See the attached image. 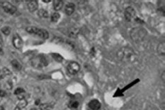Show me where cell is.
Wrapping results in <instances>:
<instances>
[{"label": "cell", "instance_id": "cell-17", "mask_svg": "<svg viewBox=\"0 0 165 110\" xmlns=\"http://www.w3.org/2000/svg\"><path fill=\"white\" fill-rule=\"evenodd\" d=\"M38 15L40 18H47L49 17V14H48V12L46 10L44 9H40L38 11Z\"/></svg>", "mask_w": 165, "mask_h": 110}, {"label": "cell", "instance_id": "cell-23", "mask_svg": "<svg viewBox=\"0 0 165 110\" xmlns=\"http://www.w3.org/2000/svg\"><path fill=\"white\" fill-rule=\"evenodd\" d=\"M11 32V29L9 27H4L1 29V32L4 34V35L8 36L9 35Z\"/></svg>", "mask_w": 165, "mask_h": 110}, {"label": "cell", "instance_id": "cell-16", "mask_svg": "<svg viewBox=\"0 0 165 110\" xmlns=\"http://www.w3.org/2000/svg\"><path fill=\"white\" fill-rule=\"evenodd\" d=\"M39 108L41 110H52L53 109V105L50 103H43V104H40Z\"/></svg>", "mask_w": 165, "mask_h": 110}, {"label": "cell", "instance_id": "cell-10", "mask_svg": "<svg viewBox=\"0 0 165 110\" xmlns=\"http://www.w3.org/2000/svg\"><path fill=\"white\" fill-rule=\"evenodd\" d=\"M13 44L14 47L17 49H21L23 47V41L22 40L21 37L18 34L15 35L13 38Z\"/></svg>", "mask_w": 165, "mask_h": 110}, {"label": "cell", "instance_id": "cell-22", "mask_svg": "<svg viewBox=\"0 0 165 110\" xmlns=\"http://www.w3.org/2000/svg\"><path fill=\"white\" fill-rule=\"evenodd\" d=\"M60 18V14L59 13H54L51 16V20L53 22H56Z\"/></svg>", "mask_w": 165, "mask_h": 110}, {"label": "cell", "instance_id": "cell-24", "mask_svg": "<svg viewBox=\"0 0 165 110\" xmlns=\"http://www.w3.org/2000/svg\"><path fill=\"white\" fill-rule=\"evenodd\" d=\"M25 93V89L21 88V87H18L14 91V94L16 96H19V95H21V94H24Z\"/></svg>", "mask_w": 165, "mask_h": 110}, {"label": "cell", "instance_id": "cell-13", "mask_svg": "<svg viewBox=\"0 0 165 110\" xmlns=\"http://www.w3.org/2000/svg\"><path fill=\"white\" fill-rule=\"evenodd\" d=\"M11 74V71L7 68H4L0 70V80L4 79L5 77L10 75Z\"/></svg>", "mask_w": 165, "mask_h": 110}, {"label": "cell", "instance_id": "cell-8", "mask_svg": "<svg viewBox=\"0 0 165 110\" xmlns=\"http://www.w3.org/2000/svg\"><path fill=\"white\" fill-rule=\"evenodd\" d=\"M64 34H66V36H68V37L70 38H77V36L80 34V29L77 28V27H70V28L67 29V30L65 31Z\"/></svg>", "mask_w": 165, "mask_h": 110}, {"label": "cell", "instance_id": "cell-30", "mask_svg": "<svg viewBox=\"0 0 165 110\" xmlns=\"http://www.w3.org/2000/svg\"><path fill=\"white\" fill-rule=\"evenodd\" d=\"M43 2L45 3H49V2H50V1H47V0H44V1H43Z\"/></svg>", "mask_w": 165, "mask_h": 110}, {"label": "cell", "instance_id": "cell-1", "mask_svg": "<svg viewBox=\"0 0 165 110\" xmlns=\"http://www.w3.org/2000/svg\"><path fill=\"white\" fill-rule=\"evenodd\" d=\"M116 56L119 61L124 63H134L137 59L135 52L129 47L120 48L116 52Z\"/></svg>", "mask_w": 165, "mask_h": 110}, {"label": "cell", "instance_id": "cell-4", "mask_svg": "<svg viewBox=\"0 0 165 110\" xmlns=\"http://www.w3.org/2000/svg\"><path fill=\"white\" fill-rule=\"evenodd\" d=\"M27 33L32 34V35L37 36L43 39H47L49 38V34L47 31L43 29H39L36 27H29L26 29Z\"/></svg>", "mask_w": 165, "mask_h": 110}, {"label": "cell", "instance_id": "cell-25", "mask_svg": "<svg viewBox=\"0 0 165 110\" xmlns=\"http://www.w3.org/2000/svg\"><path fill=\"white\" fill-rule=\"evenodd\" d=\"M6 93L4 90H0V98H3L6 96Z\"/></svg>", "mask_w": 165, "mask_h": 110}, {"label": "cell", "instance_id": "cell-5", "mask_svg": "<svg viewBox=\"0 0 165 110\" xmlns=\"http://www.w3.org/2000/svg\"><path fill=\"white\" fill-rule=\"evenodd\" d=\"M0 6L4 10L5 12L9 13V14L13 15L17 11L16 7L13 6V4H11L10 2H8V1H1Z\"/></svg>", "mask_w": 165, "mask_h": 110}, {"label": "cell", "instance_id": "cell-27", "mask_svg": "<svg viewBox=\"0 0 165 110\" xmlns=\"http://www.w3.org/2000/svg\"><path fill=\"white\" fill-rule=\"evenodd\" d=\"M39 103H40V100H38L36 102V104H37V105H38Z\"/></svg>", "mask_w": 165, "mask_h": 110}, {"label": "cell", "instance_id": "cell-29", "mask_svg": "<svg viewBox=\"0 0 165 110\" xmlns=\"http://www.w3.org/2000/svg\"><path fill=\"white\" fill-rule=\"evenodd\" d=\"M3 54V51H2V49L1 48H0V55Z\"/></svg>", "mask_w": 165, "mask_h": 110}, {"label": "cell", "instance_id": "cell-31", "mask_svg": "<svg viewBox=\"0 0 165 110\" xmlns=\"http://www.w3.org/2000/svg\"><path fill=\"white\" fill-rule=\"evenodd\" d=\"M0 110H5V109L2 106H0Z\"/></svg>", "mask_w": 165, "mask_h": 110}, {"label": "cell", "instance_id": "cell-2", "mask_svg": "<svg viewBox=\"0 0 165 110\" xmlns=\"http://www.w3.org/2000/svg\"><path fill=\"white\" fill-rule=\"evenodd\" d=\"M130 38L134 42L137 43H140L142 41H144L147 36V31L146 30L141 27H135L132 29L130 32Z\"/></svg>", "mask_w": 165, "mask_h": 110}, {"label": "cell", "instance_id": "cell-18", "mask_svg": "<svg viewBox=\"0 0 165 110\" xmlns=\"http://www.w3.org/2000/svg\"><path fill=\"white\" fill-rule=\"evenodd\" d=\"M11 64H12V66H13V68H15V70H20L22 69V66H21V64H20V63L18 62L17 60H13V61H11Z\"/></svg>", "mask_w": 165, "mask_h": 110}, {"label": "cell", "instance_id": "cell-20", "mask_svg": "<svg viewBox=\"0 0 165 110\" xmlns=\"http://www.w3.org/2000/svg\"><path fill=\"white\" fill-rule=\"evenodd\" d=\"M52 57L55 59V61H56L57 62L61 63L63 61V57L59 54H55V53H53V54H52Z\"/></svg>", "mask_w": 165, "mask_h": 110}, {"label": "cell", "instance_id": "cell-14", "mask_svg": "<svg viewBox=\"0 0 165 110\" xmlns=\"http://www.w3.org/2000/svg\"><path fill=\"white\" fill-rule=\"evenodd\" d=\"M63 6V2L62 1H59V0H56V1H54L53 2V7L55 11H60Z\"/></svg>", "mask_w": 165, "mask_h": 110}, {"label": "cell", "instance_id": "cell-6", "mask_svg": "<svg viewBox=\"0 0 165 110\" xmlns=\"http://www.w3.org/2000/svg\"><path fill=\"white\" fill-rule=\"evenodd\" d=\"M124 15L125 20L128 22H132V20H135V18H137L135 8H132V6H128V7L125 8Z\"/></svg>", "mask_w": 165, "mask_h": 110}, {"label": "cell", "instance_id": "cell-19", "mask_svg": "<svg viewBox=\"0 0 165 110\" xmlns=\"http://www.w3.org/2000/svg\"><path fill=\"white\" fill-rule=\"evenodd\" d=\"M27 104H28V102H27V100L25 98H23L21 100H19V102L17 106H18V107H20V109H22V108H25V107L27 105Z\"/></svg>", "mask_w": 165, "mask_h": 110}, {"label": "cell", "instance_id": "cell-11", "mask_svg": "<svg viewBox=\"0 0 165 110\" xmlns=\"http://www.w3.org/2000/svg\"><path fill=\"white\" fill-rule=\"evenodd\" d=\"M27 7H28L29 11L30 12H34L38 9V1L36 0L33 1H30L27 4Z\"/></svg>", "mask_w": 165, "mask_h": 110}, {"label": "cell", "instance_id": "cell-7", "mask_svg": "<svg viewBox=\"0 0 165 110\" xmlns=\"http://www.w3.org/2000/svg\"><path fill=\"white\" fill-rule=\"evenodd\" d=\"M67 70L70 75H76L80 70V65L76 61H71L68 63V66H67Z\"/></svg>", "mask_w": 165, "mask_h": 110}, {"label": "cell", "instance_id": "cell-26", "mask_svg": "<svg viewBox=\"0 0 165 110\" xmlns=\"http://www.w3.org/2000/svg\"><path fill=\"white\" fill-rule=\"evenodd\" d=\"M164 76H165V73H164V71L162 73V81L163 82H164V81H165V77H164Z\"/></svg>", "mask_w": 165, "mask_h": 110}, {"label": "cell", "instance_id": "cell-9", "mask_svg": "<svg viewBox=\"0 0 165 110\" xmlns=\"http://www.w3.org/2000/svg\"><path fill=\"white\" fill-rule=\"evenodd\" d=\"M88 107L90 110H100L101 103L98 100L93 99L88 103Z\"/></svg>", "mask_w": 165, "mask_h": 110}, {"label": "cell", "instance_id": "cell-3", "mask_svg": "<svg viewBox=\"0 0 165 110\" xmlns=\"http://www.w3.org/2000/svg\"><path fill=\"white\" fill-rule=\"evenodd\" d=\"M31 64L35 68L41 69V68L46 67L48 65L47 60L45 56L43 54H39L34 57L31 61Z\"/></svg>", "mask_w": 165, "mask_h": 110}, {"label": "cell", "instance_id": "cell-12", "mask_svg": "<svg viewBox=\"0 0 165 110\" xmlns=\"http://www.w3.org/2000/svg\"><path fill=\"white\" fill-rule=\"evenodd\" d=\"M75 9V6L73 3H68L65 8V11L67 15H71L74 13Z\"/></svg>", "mask_w": 165, "mask_h": 110}, {"label": "cell", "instance_id": "cell-15", "mask_svg": "<svg viewBox=\"0 0 165 110\" xmlns=\"http://www.w3.org/2000/svg\"><path fill=\"white\" fill-rule=\"evenodd\" d=\"M157 52L161 56H164L165 54V46L164 43H160L157 46Z\"/></svg>", "mask_w": 165, "mask_h": 110}, {"label": "cell", "instance_id": "cell-28", "mask_svg": "<svg viewBox=\"0 0 165 110\" xmlns=\"http://www.w3.org/2000/svg\"><path fill=\"white\" fill-rule=\"evenodd\" d=\"M15 110H21V109H20V107H18V106H17V107H15Z\"/></svg>", "mask_w": 165, "mask_h": 110}, {"label": "cell", "instance_id": "cell-21", "mask_svg": "<svg viewBox=\"0 0 165 110\" xmlns=\"http://www.w3.org/2000/svg\"><path fill=\"white\" fill-rule=\"evenodd\" d=\"M80 105V103L77 100H72L69 103V107L71 109H77Z\"/></svg>", "mask_w": 165, "mask_h": 110}]
</instances>
